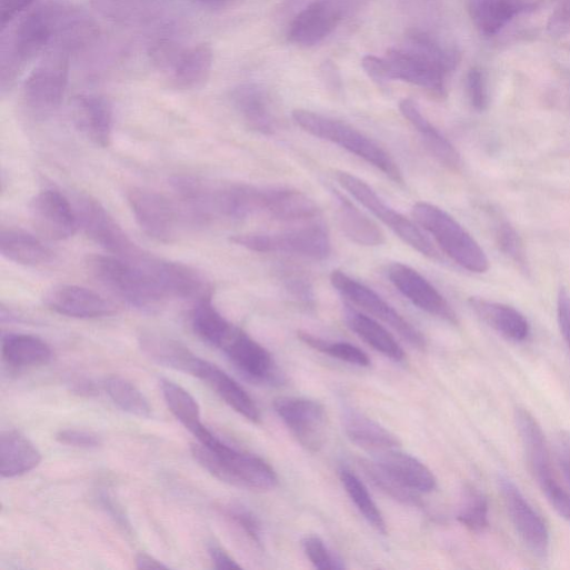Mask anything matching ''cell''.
I'll use <instances>...</instances> for the list:
<instances>
[{
	"instance_id": "cell-11",
	"label": "cell",
	"mask_w": 570,
	"mask_h": 570,
	"mask_svg": "<svg viewBox=\"0 0 570 570\" xmlns=\"http://www.w3.org/2000/svg\"><path fill=\"white\" fill-rule=\"evenodd\" d=\"M352 9L349 0H306L289 27L288 41L296 47H316L336 31Z\"/></svg>"
},
{
	"instance_id": "cell-5",
	"label": "cell",
	"mask_w": 570,
	"mask_h": 570,
	"mask_svg": "<svg viewBox=\"0 0 570 570\" xmlns=\"http://www.w3.org/2000/svg\"><path fill=\"white\" fill-rule=\"evenodd\" d=\"M414 221L439 244L442 251L462 269L472 273H486L489 260L479 243L442 209L426 202L412 208Z\"/></svg>"
},
{
	"instance_id": "cell-8",
	"label": "cell",
	"mask_w": 570,
	"mask_h": 570,
	"mask_svg": "<svg viewBox=\"0 0 570 570\" xmlns=\"http://www.w3.org/2000/svg\"><path fill=\"white\" fill-rule=\"evenodd\" d=\"M336 177L339 184L349 194L392 230L404 243L429 259H439L437 249L421 230L408 218L387 204L364 181L342 171L337 172Z\"/></svg>"
},
{
	"instance_id": "cell-27",
	"label": "cell",
	"mask_w": 570,
	"mask_h": 570,
	"mask_svg": "<svg viewBox=\"0 0 570 570\" xmlns=\"http://www.w3.org/2000/svg\"><path fill=\"white\" fill-rule=\"evenodd\" d=\"M469 306L482 322L506 340L520 343L529 338V322L517 309L483 298H470Z\"/></svg>"
},
{
	"instance_id": "cell-17",
	"label": "cell",
	"mask_w": 570,
	"mask_h": 570,
	"mask_svg": "<svg viewBox=\"0 0 570 570\" xmlns=\"http://www.w3.org/2000/svg\"><path fill=\"white\" fill-rule=\"evenodd\" d=\"M388 278L393 287L420 310L449 323H458V317L448 301L414 269L394 263L388 269Z\"/></svg>"
},
{
	"instance_id": "cell-41",
	"label": "cell",
	"mask_w": 570,
	"mask_h": 570,
	"mask_svg": "<svg viewBox=\"0 0 570 570\" xmlns=\"http://www.w3.org/2000/svg\"><path fill=\"white\" fill-rule=\"evenodd\" d=\"M340 480L363 518L381 533H387V523L366 484L347 467L339 470Z\"/></svg>"
},
{
	"instance_id": "cell-59",
	"label": "cell",
	"mask_w": 570,
	"mask_h": 570,
	"mask_svg": "<svg viewBox=\"0 0 570 570\" xmlns=\"http://www.w3.org/2000/svg\"><path fill=\"white\" fill-rule=\"evenodd\" d=\"M74 390L81 394H87V396H91L92 393L96 392L94 386L91 382L77 383Z\"/></svg>"
},
{
	"instance_id": "cell-2",
	"label": "cell",
	"mask_w": 570,
	"mask_h": 570,
	"mask_svg": "<svg viewBox=\"0 0 570 570\" xmlns=\"http://www.w3.org/2000/svg\"><path fill=\"white\" fill-rule=\"evenodd\" d=\"M191 452L201 467L227 483L260 491L278 486V474L266 460L231 447L212 431L192 444Z\"/></svg>"
},
{
	"instance_id": "cell-56",
	"label": "cell",
	"mask_w": 570,
	"mask_h": 570,
	"mask_svg": "<svg viewBox=\"0 0 570 570\" xmlns=\"http://www.w3.org/2000/svg\"><path fill=\"white\" fill-rule=\"evenodd\" d=\"M209 554L217 569H241V564L220 546L211 544Z\"/></svg>"
},
{
	"instance_id": "cell-29",
	"label": "cell",
	"mask_w": 570,
	"mask_h": 570,
	"mask_svg": "<svg viewBox=\"0 0 570 570\" xmlns=\"http://www.w3.org/2000/svg\"><path fill=\"white\" fill-rule=\"evenodd\" d=\"M38 447L22 432L3 431L0 436V473L16 478L29 473L42 462Z\"/></svg>"
},
{
	"instance_id": "cell-46",
	"label": "cell",
	"mask_w": 570,
	"mask_h": 570,
	"mask_svg": "<svg viewBox=\"0 0 570 570\" xmlns=\"http://www.w3.org/2000/svg\"><path fill=\"white\" fill-rule=\"evenodd\" d=\"M224 513L256 544H262L261 522L252 510L240 503H230L224 507Z\"/></svg>"
},
{
	"instance_id": "cell-19",
	"label": "cell",
	"mask_w": 570,
	"mask_h": 570,
	"mask_svg": "<svg viewBox=\"0 0 570 570\" xmlns=\"http://www.w3.org/2000/svg\"><path fill=\"white\" fill-rule=\"evenodd\" d=\"M186 374L203 381L228 406L247 420L254 423L261 421L260 410L246 389L216 364L194 354Z\"/></svg>"
},
{
	"instance_id": "cell-6",
	"label": "cell",
	"mask_w": 570,
	"mask_h": 570,
	"mask_svg": "<svg viewBox=\"0 0 570 570\" xmlns=\"http://www.w3.org/2000/svg\"><path fill=\"white\" fill-rule=\"evenodd\" d=\"M70 53L64 48H52L26 81L23 101L34 118L48 119L60 109L69 84Z\"/></svg>"
},
{
	"instance_id": "cell-16",
	"label": "cell",
	"mask_w": 570,
	"mask_h": 570,
	"mask_svg": "<svg viewBox=\"0 0 570 570\" xmlns=\"http://www.w3.org/2000/svg\"><path fill=\"white\" fill-rule=\"evenodd\" d=\"M30 214L36 229L53 241L71 239L80 228L76 208L58 191L47 190L36 196Z\"/></svg>"
},
{
	"instance_id": "cell-3",
	"label": "cell",
	"mask_w": 570,
	"mask_h": 570,
	"mask_svg": "<svg viewBox=\"0 0 570 570\" xmlns=\"http://www.w3.org/2000/svg\"><path fill=\"white\" fill-rule=\"evenodd\" d=\"M144 260L137 263L116 256L94 254L88 258L87 267L96 281L118 299L133 308L153 311L167 297L143 264Z\"/></svg>"
},
{
	"instance_id": "cell-35",
	"label": "cell",
	"mask_w": 570,
	"mask_h": 570,
	"mask_svg": "<svg viewBox=\"0 0 570 570\" xmlns=\"http://www.w3.org/2000/svg\"><path fill=\"white\" fill-rule=\"evenodd\" d=\"M0 252L18 264L39 267L53 259V252L37 237L18 229H2Z\"/></svg>"
},
{
	"instance_id": "cell-52",
	"label": "cell",
	"mask_w": 570,
	"mask_h": 570,
	"mask_svg": "<svg viewBox=\"0 0 570 570\" xmlns=\"http://www.w3.org/2000/svg\"><path fill=\"white\" fill-rule=\"evenodd\" d=\"M38 0H0V21L2 32L7 31L21 14L33 7Z\"/></svg>"
},
{
	"instance_id": "cell-25",
	"label": "cell",
	"mask_w": 570,
	"mask_h": 570,
	"mask_svg": "<svg viewBox=\"0 0 570 570\" xmlns=\"http://www.w3.org/2000/svg\"><path fill=\"white\" fill-rule=\"evenodd\" d=\"M514 420L528 466L540 488L556 479L544 434L533 416L523 408L516 410Z\"/></svg>"
},
{
	"instance_id": "cell-57",
	"label": "cell",
	"mask_w": 570,
	"mask_h": 570,
	"mask_svg": "<svg viewBox=\"0 0 570 570\" xmlns=\"http://www.w3.org/2000/svg\"><path fill=\"white\" fill-rule=\"evenodd\" d=\"M287 288L297 298L308 301L310 299V288L307 283V279L297 272L292 276L288 274L284 279Z\"/></svg>"
},
{
	"instance_id": "cell-13",
	"label": "cell",
	"mask_w": 570,
	"mask_h": 570,
	"mask_svg": "<svg viewBox=\"0 0 570 570\" xmlns=\"http://www.w3.org/2000/svg\"><path fill=\"white\" fill-rule=\"evenodd\" d=\"M273 407L298 442L308 451L317 452L326 443L328 416L324 407L312 399L281 397Z\"/></svg>"
},
{
	"instance_id": "cell-47",
	"label": "cell",
	"mask_w": 570,
	"mask_h": 570,
	"mask_svg": "<svg viewBox=\"0 0 570 570\" xmlns=\"http://www.w3.org/2000/svg\"><path fill=\"white\" fill-rule=\"evenodd\" d=\"M303 550L312 562L320 570L341 569L344 566L328 549L323 540L318 536H307L302 541Z\"/></svg>"
},
{
	"instance_id": "cell-53",
	"label": "cell",
	"mask_w": 570,
	"mask_h": 570,
	"mask_svg": "<svg viewBox=\"0 0 570 570\" xmlns=\"http://www.w3.org/2000/svg\"><path fill=\"white\" fill-rule=\"evenodd\" d=\"M557 320L561 336L570 350V293L561 288L557 297Z\"/></svg>"
},
{
	"instance_id": "cell-51",
	"label": "cell",
	"mask_w": 570,
	"mask_h": 570,
	"mask_svg": "<svg viewBox=\"0 0 570 570\" xmlns=\"http://www.w3.org/2000/svg\"><path fill=\"white\" fill-rule=\"evenodd\" d=\"M547 33L551 38H570V2H564L549 18Z\"/></svg>"
},
{
	"instance_id": "cell-42",
	"label": "cell",
	"mask_w": 570,
	"mask_h": 570,
	"mask_svg": "<svg viewBox=\"0 0 570 570\" xmlns=\"http://www.w3.org/2000/svg\"><path fill=\"white\" fill-rule=\"evenodd\" d=\"M104 384L112 401L123 411L139 418H151L152 408L149 400L132 382L113 376L108 378Z\"/></svg>"
},
{
	"instance_id": "cell-39",
	"label": "cell",
	"mask_w": 570,
	"mask_h": 570,
	"mask_svg": "<svg viewBox=\"0 0 570 570\" xmlns=\"http://www.w3.org/2000/svg\"><path fill=\"white\" fill-rule=\"evenodd\" d=\"M192 328L201 340L220 349L234 326L214 307L212 298H208L196 303L192 312Z\"/></svg>"
},
{
	"instance_id": "cell-45",
	"label": "cell",
	"mask_w": 570,
	"mask_h": 570,
	"mask_svg": "<svg viewBox=\"0 0 570 570\" xmlns=\"http://www.w3.org/2000/svg\"><path fill=\"white\" fill-rule=\"evenodd\" d=\"M299 338L312 349L347 363L366 368L371 364V360L368 354L351 343L331 342L307 332H300Z\"/></svg>"
},
{
	"instance_id": "cell-55",
	"label": "cell",
	"mask_w": 570,
	"mask_h": 570,
	"mask_svg": "<svg viewBox=\"0 0 570 570\" xmlns=\"http://www.w3.org/2000/svg\"><path fill=\"white\" fill-rule=\"evenodd\" d=\"M554 450L562 477L570 487V432H560L557 436Z\"/></svg>"
},
{
	"instance_id": "cell-18",
	"label": "cell",
	"mask_w": 570,
	"mask_h": 570,
	"mask_svg": "<svg viewBox=\"0 0 570 570\" xmlns=\"http://www.w3.org/2000/svg\"><path fill=\"white\" fill-rule=\"evenodd\" d=\"M220 349L249 380L260 383L279 381L271 353L243 330L234 327Z\"/></svg>"
},
{
	"instance_id": "cell-21",
	"label": "cell",
	"mask_w": 570,
	"mask_h": 570,
	"mask_svg": "<svg viewBox=\"0 0 570 570\" xmlns=\"http://www.w3.org/2000/svg\"><path fill=\"white\" fill-rule=\"evenodd\" d=\"M44 302L52 311L76 319H101L117 313L116 306L103 296L73 284L52 288Z\"/></svg>"
},
{
	"instance_id": "cell-54",
	"label": "cell",
	"mask_w": 570,
	"mask_h": 570,
	"mask_svg": "<svg viewBox=\"0 0 570 570\" xmlns=\"http://www.w3.org/2000/svg\"><path fill=\"white\" fill-rule=\"evenodd\" d=\"M361 64L368 77L378 87L386 88L388 87L389 82L392 81L383 59H379L374 56H367L362 59Z\"/></svg>"
},
{
	"instance_id": "cell-43",
	"label": "cell",
	"mask_w": 570,
	"mask_h": 570,
	"mask_svg": "<svg viewBox=\"0 0 570 570\" xmlns=\"http://www.w3.org/2000/svg\"><path fill=\"white\" fill-rule=\"evenodd\" d=\"M359 466L371 483L396 501L420 506L418 492L404 487L376 460L360 459Z\"/></svg>"
},
{
	"instance_id": "cell-32",
	"label": "cell",
	"mask_w": 570,
	"mask_h": 570,
	"mask_svg": "<svg viewBox=\"0 0 570 570\" xmlns=\"http://www.w3.org/2000/svg\"><path fill=\"white\" fill-rule=\"evenodd\" d=\"M342 420L349 439L367 451L378 454L401 446L396 434L362 412L347 409Z\"/></svg>"
},
{
	"instance_id": "cell-58",
	"label": "cell",
	"mask_w": 570,
	"mask_h": 570,
	"mask_svg": "<svg viewBox=\"0 0 570 570\" xmlns=\"http://www.w3.org/2000/svg\"><path fill=\"white\" fill-rule=\"evenodd\" d=\"M137 567L139 569H169V566L148 553H140L137 557Z\"/></svg>"
},
{
	"instance_id": "cell-37",
	"label": "cell",
	"mask_w": 570,
	"mask_h": 570,
	"mask_svg": "<svg viewBox=\"0 0 570 570\" xmlns=\"http://www.w3.org/2000/svg\"><path fill=\"white\" fill-rule=\"evenodd\" d=\"M347 323L366 343L394 362H402L406 354L394 337L372 318L348 309Z\"/></svg>"
},
{
	"instance_id": "cell-22",
	"label": "cell",
	"mask_w": 570,
	"mask_h": 570,
	"mask_svg": "<svg viewBox=\"0 0 570 570\" xmlns=\"http://www.w3.org/2000/svg\"><path fill=\"white\" fill-rule=\"evenodd\" d=\"M540 0H468L469 18L486 38H493L518 17L534 11Z\"/></svg>"
},
{
	"instance_id": "cell-28",
	"label": "cell",
	"mask_w": 570,
	"mask_h": 570,
	"mask_svg": "<svg viewBox=\"0 0 570 570\" xmlns=\"http://www.w3.org/2000/svg\"><path fill=\"white\" fill-rule=\"evenodd\" d=\"M402 117L416 129L428 152L443 167L457 171L461 167L460 154L443 134L421 113L417 103L404 99L399 104Z\"/></svg>"
},
{
	"instance_id": "cell-48",
	"label": "cell",
	"mask_w": 570,
	"mask_h": 570,
	"mask_svg": "<svg viewBox=\"0 0 570 570\" xmlns=\"http://www.w3.org/2000/svg\"><path fill=\"white\" fill-rule=\"evenodd\" d=\"M494 238L499 249L506 256L520 266L526 264L521 240L507 221H500L496 224Z\"/></svg>"
},
{
	"instance_id": "cell-61",
	"label": "cell",
	"mask_w": 570,
	"mask_h": 570,
	"mask_svg": "<svg viewBox=\"0 0 570 570\" xmlns=\"http://www.w3.org/2000/svg\"><path fill=\"white\" fill-rule=\"evenodd\" d=\"M540 2L542 3V2H543V0H540ZM564 2H570V0H563V3H564Z\"/></svg>"
},
{
	"instance_id": "cell-7",
	"label": "cell",
	"mask_w": 570,
	"mask_h": 570,
	"mask_svg": "<svg viewBox=\"0 0 570 570\" xmlns=\"http://www.w3.org/2000/svg\"><path fill=\"white\" fill-rule=\"evenodd\" d=\"M231 241L258 253H287L319 261L331 253L329 233L316 222L282 232L239 234Z\"/></svg>"
},
{
	"instance_id": "cell-49",
	"label": "cell",
	"mask_w": 570,
	"mask_h": 570,
	"mask_svg": "<svg viewBox=\"0 0 570 570\" xmlns=\"http://www.w3.org/2000/svg\"><path fill=\"white\" fill-rule=\"evenodd\" d=\"M466 89L471 107L483 112L489 104L488 88L484 73L479 68L471 69L466 77Z\"/></svg>"
},
{
	"instance_id": "cell-40",
	"label": "cell",
	"mask_w": 570,
	"mask_h": 570,
	"mask_svg": "<svg viewBox=\"0 0 570 570\" xmlns=\"http://www.w3.org/2000/svg\"><path fill=\"white\" fill-rule=\"evenodd\" d=\"M403 48L433 64L448 77L456 71L460 61L459 53L454 49L442 46L428 33L419 30L407 33Z\"/></svg>"
},
{
	"instance_id": "cell-50",
	"label": "cell",
	"mask_w": 570,
	"mask_h": 570,
	"mask_svg": "<svg viewBox=\"0 0 570 570\" xmlns=\"http://www.w3.org/2000/svg\"><path fill=\"white\" fill-rule=\"evenodd\" d=\"M57 439L63 444L87 449L98 448L102 444V438L98 433L80 429L61 430L57 434Z\"/></svg>"
},
{
	"instance_id": "cell-9",
	"label": "cell",
	"mask_w": 570,
	"mask_h": 570,
	"mask_svg": "<svg viewBox=\"0 0 570 570\" xmlns=\"http://www.w3.org/2000/svg\"><path fill=\"white\" fill-rule=\"evenodd\" d=\"M74 208L80 228L106 251L132 262H140L148 256L98 200L80 196Z\"/></svg>"
},
{
	"instance_id": "cell-24",
	"label": "cell",
	"mask_w": 570,
	"mask_h": 570,
	"mask_svg": "<svg viewBox=\"0 0 570 570\" xmlns=\"http://www.w3.org/2000/svg\"><path fill=\"white\" fill-rule=\"evenodd\" d=\"M230 101L250 130L264 136L276 133L278 119L271 98L262 87L252 83L239 86L231 92Z\"/></svg>"
},
{
	"instance_id": "cell-38",
	"label": "cell",
	"mask_w": 570,
	"mask_h": 570,
	"mask_svg": "<svg viewBox=\"0 0 570 570\" xmlns=\"http://www.w3.org/2000/svg\"><path fill=\"white\" fill-rule=\"evenodd\" d=\"M161 389L164 400L173 416L198 439L206 431L201 409L194 397L176 382L163 379Z\"/></svg>"
},
{
	"instance_id": "cell-31",
	"label": "cell",
	"mask_w": 570,
	"mask_h": 570,
	"mask_svg": "<svg viewBox=\"0 0 570 570\" xmlns=\"http://www.w3.org/2000/svg\"><path fill=\"white\" fill-rule=\"evenodd\" d=\"M284 222L309 221L320 216L318 204L307 194L288 188H264V213Z\"/></svg>"
},
{
	"instance_id": "cell-1",
	"label": "cell",
	"mask_w": 570,
	"mask_h": 570,
	"mask_svg": "<svg viewBox=\"0 0 570 570\" xmlns=\"http://www.w3.org/2000/svg\"><path fill=\"white\" fill-rule=\"evenodd\" d=\"M94 27L80 11L62 3H48L31 12L3 37L0 51V87L10 91L26 68L54 47L74 50L88 42Z\"/></svg>"
},
{
	"instance_id": "cell-34",
	"label": "cell",
	"mask_w": 570,
	"mask_h": 570,
	"mask_svg": "<svg viewBox=\"0 0 570 570\" xmlns=\"http://www.w3.org/2000/svg\"><path fill=\"white\" fill-rule=\"evenodd\" d=\"M336 216L343 233L362 247H380L386 243L382 230L353 203L334 193Z\"/></svg>"
},
{
	"instance_id": "cell-20",
	"label": "cell",
	"mask_w": 570,
	"mask_h": 570,
	"mask_svg": "<svg viewBox=\"0 0 570 570\" xmlns=\"http://www.w3.org/2000/svg\"><path fill=\"white\" fill-rule=\"evenodd\" d=\"M383 60L391 80L412 84L440 99L447 96L448 76L419 56L400 48L389 50Z\"/></svg>"
},
{
	"instance_id": "cell-15",
	"label": "cell",
	"mask_w": 570,
	"mask_h": 570,
	"mask_svg": "<svg viewBox=\"0 0 570 570\" xmlns=\"http://www.w3.org/2000/svg\"><path fill=\"white\" fill-rule=\"evenodd\" d=\"M144 266L167 299L191 300L196 303L212 298V288L197 269L180 262L149 257Z\"/></svg>"
},
{
	"instance_id": "cell-36",
	"label": "cell",
	"mask_w": 570,
	"mask_h": 570,
	"mask_svg": "<svg viewBox=\"0 0 570 570\" xmlns=\"http://www.w3.org/2000/svg\"><path fill=\"white\" fill-rule=\"evenodd\" d=\"M2 353L4 360L16 368L46 366L53 358V351L44 340L23 333L4 336Z\"/></svg>"
},
{
	"instance_id": "cell-12",
	"label": "cell",
	"mask_w": 570,
	"mask_h": 570,
	"mask_svg": "<svg viewBox=\"0 0 570 570\" xmlns=\"http://www.w3.org/2000/svg\"><path fill=\"white\" fill-rule=\"evenodd\" d=\"M128 202L140 229L151 239L172 243L179 236L180 210L163 194L146 189L133 188L128 193Z\"/></svg>"
},
{
	"instance_id": "cell-4",
	"label": "cell",
	"mask_w": 570,
	"mask_h": 570,
	"mask_svg": "<svg viewBox=\"0 0 570 570\" xmlns=\"http://www.w3.org/2000/svg\"><path fill=\"white\" fill-rule=\"evenodd\" d=\"M294 122L311 136L349 151L381 171L391 181L402 184V173L392 157L376 141L353 127L307 110L292 113Z\"/></svg>"
},
{
	"instance_id": "cell-23",
	"label": "cell",
	"mask_w": 570,
	"mask_h": 570,
	"mask_svg": "<svg viewBox=\"0 0 570 570\" xmlns=\"http://www.w3.org/2000/svg\"><path fill=\"white\" fill-rule=\"evenodd\" d=\"M77 129L93 144L109 148L113 134V109L110 102L94 94H82L72 102Z\"/></svg>"
},
{
	"instance_id": "cell-30",
	"label": "cell",
	"mask_w": 570,
	"mask_h": 570,
	"mask_svg": "<svg viewBox=\"0 0 570 570\" xmlns=\"http://www.w3.org/2000/svg\"><path fill=\"white\" fill-rule=\"evenodd\" d=\"M213 68V51L208 44L183 49L170 68L171 84L181 91L202 88L210 79Z\"/></svg>"
},
{
	"instance_id": "cell-60",
	"label": "cell",
	"mask_w": 570,
	"mask_h": 570,
	"mask_svg": "<svg viewBox=\"0 0 570 570\" xmlns=\"http://www.w3.org/2000/svg\"><path fill=\"white\" fill-rule=\"evenodd\" d=\"M199 2L209 7H223L231 2V0H199Z\"/></svg>"
},
{
	"instance_id": "cell-33",
	"label": "cell",
	"mask_w": 570,
	"mask_h": 570,
	"mask_svg": "<svg viewBox=\"0 0 570 570\" xmlns=\"http://www.w3.org/2000/svg\"><path fill=\"white\" fill-rule=\"evenodd\" d=\"M376 461L400 483L416 492H432L437 488L433 472L417 458L398 449L378 453Z\"/></svg>"
},
{
	"instance_id": "cell-44",
	"label": "cell",
	"mask_w": 570,
	"mask_h": 570,
	"mask_svg": "<svg viewBox=\"0 0 570 570\" xmlns=\"http://www.w3.org/2000/svg\"><path fill=\"white\" fill-rule=\"evenodd\" d=\"M458 521L473 532H482L489 526L487 497L474 487H467L457 514Z\"/></svg>"
},
{
	"instance_id": "cell-14",
	"label": "cell",
	"mask_w": 570,
	"mask_h": 570,
	"mask_svg": "<svg viewBox=\"0 0 570 570\" xmlns=\"http://www.w3.org/2000/svg\"><path fill=\"white\" fill-rule=\"evenodd\" d=\"M499 487L509 519L519 538L533 554L543 558L548 553L550 541L546 522L509 478L500 477Z\"/></svg>"
},
{
	"instance_id": "cell-10",
	"label": "cell",
	"mask_w": 570,
	"mask_h": 570,
	"mask_svg": "<svg viewBox=\"0 0 570 570\" xmlns=\"http://www.w3.org/2000/svg\"><path fill=\"white\" fill-rule=\"evenodd\" d=\"M330 280L333 288L343 298L391 327L416 349L426 350L424 336L371 288L339 270L331 273Z\"/></svg>"
},
{
	"instance_id": "cell-26",
	"label": "cell",
	"mask_w": 570,
	"mask_h": 570,
	"mask_svg": "<svg viewBox=\"0 0 570 570\" xmlns=\"http://www.w3.org/2000/svg\"><path fill=\"white\" fill-rule=\"evenodd\" d=\"M171 187L178 201L196 223L207 224L219 217L218 186L192 176H178L171 180Z\"/></svg>"
}]
</instances>
